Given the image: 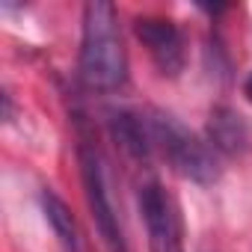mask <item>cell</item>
<instances>
[{"instance_id":"cell-3","label":"cell","mask_w":252,"mask_h":252,"mask_svg":"<svg viewBox=\"0 0 252 252\" xmlns=\"http://www.w3.org/2000/svg\"><path fill=\"white\" fill-rule=\"evenodd\" d=\"M80 175H83V190H86V202L92 211V220L104 237V243L110 246V252H128V243H125L110 190H107V175H104V163L98 158L95 149L80 146Z\"/></svg>"},{"instance_id":"cell-5","label":"cell","mask_w":252,"mask_h":252,"mask_svg":"<svg viewBox=\"0 0 252 252\" xmlns=\"http://www.w3.org/2000/svg\"><path fill=\"white\" fill-rule=\"evenodd\" d=\"M137 39L146 45L149 57L155 60V65L160 68V74L175 77L184 68V39L178 33V27L166 18H137L134 24Z\"/></svg>"},{"instance_id":"cell-6","label":"cell","mask_w":252,"mask_h":252,"mask_svg":"<svg viewBox=\"0 0 252 252\" xmlns=\"http://www.w3.org/2000/svg\"><path fill=\"white\" fill-rule=\"evenodd\" d=\"M208 143L214 146V152L240 155L249 149V125L234 110L217 107L211 113V122H208Z\"/></svg>"},{"instance_id":"cell-8","label":"cell","mask_w":252,"mask_h":252,"mask_svg":"<svg viewBox=\"0 0 252 252\" xmlns=\"http://www.w3.org/2000/svg\"><path fill=\"white\" fill-rule=\"evenodd\" d=\"M243 95L252 101V74H249V77H246V83H243Z\"/></svg>"},{"instance_id":"cell-7","label":"cell","mask_w":252,"mask_h":252,"mask_svg":"<svg viewBox=\"0 0 252 252\" xmlns=\"http://www.w3.org/2000/svg\"><path fill=\"white\" fill-rule=\"evenodd\" d=\"M42 211H45V220L51 222L57 240L63 243L65 252H80V231H77V222H74V214L68 211V205L54 193V190H42Z\"/></svg>"},{"instance_id":"cell-1","label":"cell","mask_w":252,"mask_h":252,"mask_svg":"<svg viewBox=\"0 0 252 252\" xmlns=\"http://www.w3.org/2000/svg\"><path fill=\"white\" fill-rule=\"evenodd\" d=\"M80 77L98 92H113L128 80V54L122 45L116 9L107 0H92L83 6Z\"/></svg>"},{"instance_id":"cell-4","label":"cell","mask_w":252,"mask_h":252,"mask_svg":"<svg viewBox=\"0 0 252 252\" xmlns=\"http://www.w3.org/2000/svg\"><path fill=\"white\" fill-rule=\"evenodd\" d=\"M140 214L146 222L152 252H184L181 220H178L175 202L158 181H149L140 187Z\"/></svg>"},{"instance_id":"cell-2","label":"cell","mask_w":252,"mask_h":252,"mask_svg":"<svg viewBox=\"0 0 252 252\" xmlns=\"http://www.w3.org/2000/svg\"><path fill=\"white\" fill-rule=\"evenodd\" d=\"M152 155H160L181 178L196 184H214L220 178V160L208 140L166 113H143Z\"/></svg>"}]
</instances>
